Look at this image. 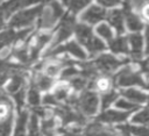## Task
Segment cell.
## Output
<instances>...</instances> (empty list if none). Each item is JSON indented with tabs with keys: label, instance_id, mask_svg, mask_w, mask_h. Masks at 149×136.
<instances>
[{
	"label": "cell",
	"instance_id": "1",
	"mask_svg": "<svg viewBox=\"0 0 149 136\" xmlns=\"http://www.w3.org/2000/svg\"><path fill=\"white\" fill-rule=\"evenodd\" d=\"M66 105L76 108L83 115H93L98 110V95L92 91H84L79 96L70 95Z\"/></svg>",
	"mask_w": 149,
	"mask_h": 136
},
{
	"label": "cell",
	"instance_id": "2",
	"mask_svg": "<svg viewBox=\"0 0 149 136\" xmlns=\"http://www.w3.org/2000/svg\"><path fill=\"white\" fill-rule=\"evenodd\" d=\"M74 33L79 43H81L91 55H98L99 52L105 50V44L93 34L92 29L88 26L79 23L76 26Z\"/></svg>",
	"mask_w": 149,
	"mask_h": 136
},
{
	"label": "cell",
	"instance_id": "3",
	"mask_svg": "<svg viewBox=\"0 0 149 136\" xmlns=\"http://www.w3.org/2000/svg\"><path fill=\"white\" fill-rule=\"evenodd\" d=\"M64 15L63 7L57 0H49L48 5L43 6L40 16L37 27L40 29H49L52 28L54 24Z\"/></svg>",
	"mask_w": 149,
	"mask_h": 136
},
{
	"label": "cell",
	"instance_id": "4",
	"mask_svg": "<svg viewBox=\"0 0 149 136\" xmlns=\"http://www.w3.org/2000/svg\"><path fill=\"white\" fill-rule=\"evenodd\" d=\"M113 84L120 86V87H126V86H142L146 88H149V80L146 81L142 76L132 69L130 66H125L121 69L113 78Z\"/></svg>",
	"mask_w": 149,
	"mask_h": 136
},
{
	"label": "cell",
	"instance_id": "5",
	"mask_svg": "<svg viewBox=\"0 0 149 136\" xmlns=\"http://www.w3.org/2000/svg\"><path fill=\"white\" fill-rule=\"evenodd\" d=\"M91 63L99 74L107 76V74L112 73L113 71H115L119 66L127 63V60L126 59H118L114 56L108 55V53H102V55L98 56V58Z\"/></svg>",
	"mask_w": 149,
	"mask_h": 136
},
{
	"label": "cell",
	"instance_id": "6",
	"mask_svg": "<svg viewBox=\"0 0 149 136\" xmlns=\"http://www.w3.org/2000/svg\"><path fill=\"white\" fill-rule=\"evenodd\" d=\"M76 19L73 15H70V14H65L63 15L58 27L56 28V31H55V40H54V44L50 49L59 45L62 42H64L65 40H68L72 33L76 29Z\"/></svg>",
	"mask_w": 149,
	"mask_h": 136
},
{
	"label": "cell",
	"instance_id": "7",
	"mask_svg": "<svg viewBox=\"0 0 149 136\" xmlns=\"http://www.w3.org/2000/svg\"><path fill=\"white\" fill-rule=\"evenodd\" d=\"M43 6H37V7H34L31 9H26V10H22L20 13H17L16 15H14L12 17V20L9 21V27L10 29L13 28H29L34 22L35 20L40 16V13L42 10Z\"/></svg>",
	"mask_w": 149,
	"mask_h": 136
},
{
	"label": "cell",
	"instance_id": "8",
	"mask_svg": "<svg viewBox=\"0 0 149 136\" xmlns=\"http://www.w3.org/2000/svg\"><path fill=\"white\" fill-rule=\"evenodd\" d=\"M55 113L59 116L62 124L64 127L70 124V123H77V124L81 126L86 122L85 115H83L76 108H73L66 103L65 105H58V107L55 108Z\"/></svg>",
	"mask_w": 149,
	"mask_h": 136
},
{
	"label": "cell",
	"instance_id": "9",
	"mask_svg": "<svg viewBox=\"0 0 149 136\" xmlns=\"http://www.w3.org/2000/svg\"><path fill=\"white\" fill-rule=\"evenodd\" d=\"M51 40V34L49 33H41V34H36L34 36H31L28 42L26 43L27 45V49H28V52H29V57H30V60L34 62L37 59L38 55H40V51L42 50V48L45 45V43H48L49 41Z\"/></svg>",
	"mask_w": 149,
	"mask_h": 136
},
{
	"label": "cell",
	"instance_id": "10",
	"mask_svg": "<svg viewBox=\"0 0 149 136\" xmlns=\"http://www.w3.org/2000/svg\"><path fill=\"white\" fill-rule=\"evenodd\" d=\"M61 53H70L81 60L86 59V53L83 51V49L74 42V41H71V42H68L63 45H57L52 49H49L45 53V57H49V56H56V55H61Z\"/></svg>",
	"mask_w": 149,
	"mask_h": 136
},
{
	"label": "cell",
	"instance_id": "11",
	"mask_svg": "<svg viewBox=\"0 0 149 136\" xmlns=\"http://www.w3.org/2000/svg\"><path fill=\"white\" fill-rule=\"evenodd\" d=\"M30 31H31V29L27 28V29L19 30V31H15L14 29H8V30L0 33V50L8 46L9 44L26 40Z\"/></svg>",
	"mask_w": 149,
	"mask_h": 136
},
{
	"label": "cell",
	"instance_id": "12",
	"mask_svg": "<svg viewBox=\"0 0 149 136\" xmlns=\"http://www.w3.org/2000/svg\"><path fill=\"white\" fill-rule=\"evenodd\" d=\"M41 1L44 0H9L0 6V14L3 16V19H6L9 15H12L14 12L34 3H38Z\"/></svg>",
	"mask_w": 149,
	"mask_h": 136
},
{
	"label": "cell",
	"instance_id": "13",
	"mask_svg": "<svg viewBox=\"0 0 149 136\" xmlns=\"http://www.w3.org/2000/svg\"><path fill=\"white\" fill-rule=\"evenodd\" d=\"M106 14H107V12L105 10V8H102L101 6H98V5H93L81 14L80 19H81V21H84L86 23L94 24V23L102 21L106 17Z\"/></svg>",
	"mask_w": 149,
	"mask_h": 136
},
{
	"label": "cell",
	"instance_id": "14",
	"mask_svg": "<svg viewBox=\"0 0 149 136\" xmlns=\"http://www.w3.org/2000/svg\"><path fill=\"white\" fill-rule=\"evenodd\" d=\"M22 70L23 67L17 69L10 76V81L7 86V91L12 95L22 90H26V78H24V72Z\"/></svg>",
	"mask_w": 149,
	"mask_h": 136
},
{
	"label": "cell",
	"instance_id": "15",
	"mask_svg": "<svg viewBox=\"0 0 149 136\" xmlns=\"http://www.w3.org/2000/svg\"><path fill=\"white\" fill-rule=\"evenodd\" d=\"M84 134L85 136H115V131L112 128L104 126L99 121L88 123L84 130Z\"/></svg>",
	"mask_w": 149,
	"mask_h": 136
},
{
	"label": "cell",
	"instance_id": "16",
	"mask_svg": "<svg viewBox=\"0 0 149 136\" xmlns=\"http://www.w3.org/2000/svg\"><path fill=\"white\" fill-rule=\"evenodd\" d=\"M129 116V112H120V110H105L98 116L99 122L104 123H120L127 120Z\"/></svg>",
	"mask_w": 149,
	"mask_h": 136
},
{
	"label": "cell",
	"instance_id": "17",
	"mask_svg": "<svg viewBox=\"0 0 149 136\" xmlns=\"http://www.w3.org/2000/svg\"><path fill=\"white\" fill-rule=\"evenodd\" d=\"M130 45V56L134 60H140L143 55V37L139 33H134L128 37Z\"/></svg>",
	"mask_w": 149,
	"mask_h": 136
},
{
	"label": "cell",
	"instance_id": "18",
	"mask_svg": "<svg viewBox=\"0 0 149 136\" xmlns=\"http://www.w3.org/2000/svg\"><path fill=\"white\" fill-rule=\"evenodd\" d=\"M107 21L109 24L116 30L118 34H122L125 31V14L121 9H113L106 14Z\"/></svg>",
	"mask_w": 149,
	"mask_h": 136
},
{
	"label": "cell",
	"instance_id": "19",
	"mask_svg": "<svg viewBox=\"0 0 149 136\" xmlns=\"http://www.w3.org/2000/svg\"><path fill=\"white\" fill-rule=\"evenodd\" d=\"M123 14H125V22L129 30L134 33H139L143 28V23L141 19L136 14H134L130 10V8H123Z\"/></svg>",
	"mask_w": 149,
	"mask_h": 136
},
{
	"label": "cell",
	"instance_id": "20",
	"mask_svg": "<svg viewBox=\"0 0 149 136\" xmlns=\"http://www.w3.org/2000/svg\"><path fill=\"white\" fill-rule=\"evenodd\" d=\"M23 66H20L17 64H13L8 60H5V59H0V85H2L8 77L12 76V73L17 70V69H21Z\"/></svg>",
	"mask_w": 149,
	"mask_h": 136
},
{
	"label": "cell",
	"instance_id": "21",
	"mask_svg": "<svg viewBox=\"0 0 149 136\" xmlns=\"http://www.w3.org/2000/svg\"><path fill=\"white\" fill-rule=\"evenodd\" d=\"M112 84H113V80L111 78H108L107 76H104V74H100L98 77H95L92 81H90L88 84V87H93V88H97L99 91H104V92H107L109 90H112Z\"/></svg>",
	"mask_w": 149,
	"mask_h": 136
},
{
	"label": "cell",
	"instance_id": "22",
	"mask_svg": "<svg viewBox=\"0 0 149 136\" xmlns=\"http://www.w3.org/2000/svg\"><path fill=\"white\" fill-rule=\"evenodd\" d=\"M108 44H109L111 50L114 53H129L128 40L126 37L119 36L116 38H113Z\"/></svg>",
	"mask_w": 149,
	"mask_h": 136
},
{
	"label": "cell",
	"instance_id": "23",
	"mask_svg": "<svg viewBox=\"0 0 149 136\" xmlns=\"http://www.w3.org/2000/svg\"><path fill=\"white\" fill-rule=\"evenodd\" d=\"M31 81L40 91H47L54 84V79L43 73H35V76L31 78Z\"/></svg>",
	"mask_w": 149,
	"mask_h": 136
},
{
	"label": "cell",
	"instance_id": "24",
	"mask_svg": "<svg viewBox=\"0 0 149 136\" xmlns=\"http://www.w3.org/2000/svg\"><path fill=\"white\" fill-rule=\"evenodd\" d=\"M121 93L126 98V100H128L133 103H136V105L147 101V98H148L143 92L135 90V88H127V90H123Z\"/></svg>",
	"mask_w": 149,
	"mask_h": 136
},
{
	"label": "cell",
	"instance_id": "25",
	"mask_svg": "<svg viewBox=\"0 0 149 136\" xmlns=\"http://www.w3.org/2000/svg\"><path fill=\"white\" fill-rule=\"evenodd\" d=\"M9 57L16 59L19 63L23 65H28L31 63L30 60V57H29V52H28V49H27V45H22L21 48H17V49H14L10 53H9Z\"/></svg>",
	"mask_w": 149,
	"mask_h": 136
},
{
	"label": "cell",
	"instance_id": "26",
	"mask_svg": "<svg viewBox=\"0 0 149 136\" xmlns=\"http://www.w3.org/2000/svg\"><path fill=\"white\" fill-rule=\"evenodd\" d=\"M27 122H28V113H27V110H20L14 136H26Z\"/></svg>",
	"mask_w": 149,
	"mask_h": 136
},
{
	"label": "cell",
	"instance_id": "27",
	"mask_svg": "<svg viewBox=\"0 0 149 136\" xmlns=\"http://www.w3.org/2000/svg\"><path fill=\"white\" fill-rule=\"evenodd\" d=\"M28 102L31 107H38L41 103V96H40V90L34 85V83H30V87L28 91Z\"/></svg>",
	"mask_w": 149,
	"mask_h": 136
},
{
	"label": "cell",
	"instance_id": "28",
	"mask_svg": "<svg viewBox=\"0 0 149 136\" xmlns=\"http://www.w3.org/2000/svg\"><path fill=\"white\" fill-rule=\"evenodd\" d=\"M90 1L91 0H63V3L70 9V12L76 14L79 10H81L85 6H87Z\"/></svg>",
	"mask_w": 149,
	"mask_h": 136
},
{
	"label": "cell",
	"instance_id": "29",
	"mask_svg": "<svg viewBox=\"0 0 149 136\" xmlns=\"http://www.w3.org/2000/svg\"><path fill=\"white\" fill-rule=\"evenodd\" d=\"M69 83H70L71 87H72L73 90H76V91H81V90H84L86 86H88V84H90V81H88L86 78H84L80 73H79L78 76L73 77L72 79H70Z\"/></svg>",
	"mask_w": 149,
	"mask_h": 136
},
{
	"label": "cell",
	"instance_id": "30",
	"mask_svg": "<svg viewBox=\"0 0 149 136\" xmlns=\"http://www.w3.org/2000/svg\"><path fill=\"white\" fill-rule=\"evenodd\" d=\"M13 126V115L9 114L8 116L3 117L0 121V136H9Z\"/></svg>",
	"mask_w": 149,
	"mask_h": 136
},
{
	"label": "cell",
	"instance_id": "31",
	"mask_svg": "<svg viewBox=\"0 0 149 136\" xmlns=\"http://www.w3.org/2000/svg\"><path fill=\"white\" fill-rule=\"evenodd\" d=\"M118 99V93L113 90H109L107 92H105L102 94V98H101V106L104 109H106L109 105H112L113 102H115Z\"/></svg>",
	"mask_w": 149,
	"mask_h": 136
},
{
	"label": "cell",
	"instance_id": "32",
	"mask_svg": "<svg viewBox=\"0 0 149 136\" xmlns=\"http://www.w3.org/2000/svg\"><path fill=\"white\" fill-rule=\"evenodd\" d=\"M54 96H55V99L58 101V103L62 102V101H66V100L69 99V96H70L69 87H68V86H63V85L56 87V90H55V92H54Z\"/></svg>",
	"mask_w": 149,
	"mask_h": 136
},
{
	"label": "cell",
	"instance_id": "33",
	"mask_svg": "<svg viewBox=\"0 0 149 136\" xmlns=\"http://www.w3.org/2000/svg\"><path fill=\"white\" fill-rule=\"evenodd\" d=\"M79 73H80L79 70L74 66V64H72V65L65 66V67L61 71V78L64 79V80H70V79H72L73 77L78 76Z\"/></svg>",
	"mask_w": 149,
	"mask_h": 136
},
{
	"label": "cell",
	"instance_id": "34",
	"mask_svg": "<svg viewBox=\"0 0 149 136\" xmlns=\"http://www.w3.org/2000/svg\"><path fill=\"white\" fill-rule=\"evenodd\" d=\"M54 127L55 121L52 117L44 119L42 121V134L43 136H54Z\"/></svg>",
	"mask_w": 149,
	"mask_h": 136
},
{
	"label": "cell",
	"instance_id": "35",
	"mask_svg": "<svg viewBox=\"0 0 149 136\" xmlns=\"http://www.w3.org/2000/svg\"><path fill=\"white\" fill-rule=\"evenodd\" d=\"M134 123H141V124H149V108H146L137 114H135L132 119Z\"/></svg>",
	"mask_w": 149,
	"mask_h": 136
},
{
	"label": "cell",
	"instance_id": "36",
	"mask_svg": "<svg viewBox=\"0 0 149 136\" xmlns=\"http://www.w3.org/2000/svg\"><path fill=\"white\" fill-rule=\"evenodd\" d=\"M97 33H98V35H100L102 38H105L108 43L113 40L112 30H111V28H109L107 24H105V23H102V24L98 26V28H97Z\"/></svg>",
	"mask_w": 149,
	"mask_h": 136
},
{
	"label": "cell",
	"instance_id": "37",
	"mask_svg": "<svg viewBox=\"0 0 149 136\" xmlns=\"http://www.w3.org/2000/svg\"><path fill=\"white\" fill-rule=\"evenodd\" d=\"M115 106L118 108H121V109H125L126 112H132V110H135L139 108V105L136 103H133L126 99H119L115 101Z\"/></svg>",
	"mask_w": 149,
	"mask_h": 136
},
{
	"label": "cell",
	"instance_id": "38",
	"mask_svg": "<svg viewBox=\"0 0 149 136\" xmlns=\"http://www.w3.org/2000/svg\"><path fill=\"white\" fill-rule=\"evenodd\" d=\"M28 130H29L28 136H40L38 121H37V116H36L35 114H33V115H31V117H30L29 126H28Z\"/></svg>",
	"mask_w": 149,
	"mask_h": 136
},
{
	"label": "cell",
	"instance_id": "39",
	"mask_svg": "<svg viewBox=\"0 0 149 136\" xmlns=\"http://www.w3.org/2000/svg\"><path fill=\"white\" fill-rule=\"evenodd\" d=\"M130 134L135 136H149V129L147 127H134L129 126Z\"/></svg>",
	"mask_w": 149,
	"mask_h": 136
},
{
	"label": "cell",
	"instance_id": "40",
	"mask_svg": "<svg viewBox=\"0 0 149 136\" xmlns=\"http://www.w3.org/2000/svg\"><path fill=\"white\" fill-rule=\"evenodd\" d=\"M62 136H83L80 134V128L72 127V128H62L59 129Z\"/></svg>",
	"mask_w": 149,
	"mask_h": 136
},
{
	"label": "cell",
	"instance_id": "41",
	"mask_svg": "<svg viewBox=\"0 0 149 136\" xmlns=\"http://www.w3.org/2000/svg\"><path fill=\"white\" fill-rule=\"evenodd\" d=\"M137 12L140 13V16L142 20H144L146 22H149V2L142 6Z\"/></svg>",
	"mask_w": 149,
	"mask_h": 136
},
{
	"label": "cell",
	"instance_id": "42",
	"mask_svg": "<svg viewBox=\"0 0 149 136\" xmlns=\"http://www.w3.org/2000/svg\"><path fill=\"white\" fill-rule=\"evenodd\" d=\"M42 102H43L44 105H47V106H58V105H59L58 101L55 99L54 94H47V95L43 98Z\"/></svg>",
	"mask_w": 149,
	"mask_h": 136
},
{
	"label": "cell",
	"instance_id": "43",
	"mask_svg": "<svg viewBox=\"0 0 149 136\" xmlns=\"http://www.w3.org/2000/svg\"><path fill=\"white\" fill-rule=\"evenodd\" d=\"M118 130L120 131L121 136H132L130 129H129V124H121V126H118Z\"/></svg>",
	"mask_w": 149,
	"mask_h": 136
},
{
	"label": "cell",
	"instance_id": "44",
	"mask_svg": "<svg viewBox=\"0 0 149 136\" xmlns=\"http://www.w3.org/2000/svg\"><path fill=\"white\" fill-rule=\"evenodd\" d=\"M100 5L105 6V7H112V6H116L121 2V0H97Z\"/></svg>",
	"mask_w": 149,
	"mask_h": 136
},
{
	"label": "cell",
	"instance_id": "45",
	"mask_svg": "<svg viewBox=\"0 0 149 136\" xmlns=\"http://www.w3.org/2000/svg\"><path fill=\"white\" fill-rule=\"evenodd\" d=\"M140 66H141L142 71H143V72L149 77V57H148L147 59H144V60L140 62Z\"/></svg>",
	"mask_w": 149,
	"mask_h": 136
},
{
	"label": "cell",
	"instance_id": "46",
	"mask_svg": "<svg viewBox=\"0 0 149 136\" xmlns=\"http://www.w3.org/2000/svg\"><path fill=\"white\" fill-rule=\"evenodd\" d=\"M146 53H149V24L146 27Z\"/></svg>",
	"mask_w": 149,
	"mask_h": 136
},
{
	"label": "cell",
	"instance_id": "47",
	"mask_svg": "<svg viewBox=\"0 0 149 136\" xmlns=\"http://www.w3.org/2000/svg\"><path fill=\"white\" fill-rule=\"evenodd\" d=\"M9 99H8V96L6 95V93H5V91H2L1 88H0V102H3V101H8Z\"/></svg>",
	"mask_w": 149,
	"mask_h": 136
},
{
	"label": "cell",
	"instance_id": "48",
	"mask_svg": "<svg viewBox=\"0 0 149 136\" xmlns=\"http://www.w3.org/2000/svg\"><path fill=\"white\" fill-rule=\"evenodd\" d=\"M5 27V19H3V16L0 14V29H2Z\"/></svg>",
	"mask_w": 149,
	"mask_h": 136
},
{
	"label": "cell",
	"instance_id": "49",
	"mask_svg": "<svg viewBox=\"0 0 149 136\" xmlns=\"http://www.w3.org/2000/svg\"><path fill=\"white\" fill-rule=\"evenodd\" d=\"M147 101H148V105H149V96L147 98Z\"/></svg>",
	"mask_w": 149,
	"mask_h": 136
},
{
	"label": "cell",
	"instance_id": "50",
	"mask_svg": "<svg viewBox=\"0 0 149 136\" xmlns=\"http://www.w3.org/2000/svg\"><path fill=\"white\" fill-rule=\"evenodd\" d=\"M0 1H2V0H0Z\"/></svg>",
	"mask_w": 149,
	"mask_h": 136
}]
</instances>
